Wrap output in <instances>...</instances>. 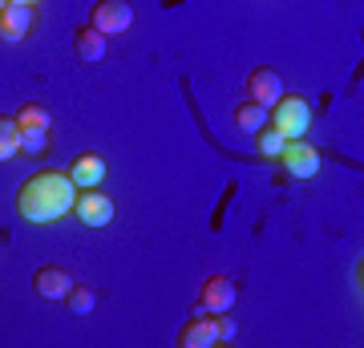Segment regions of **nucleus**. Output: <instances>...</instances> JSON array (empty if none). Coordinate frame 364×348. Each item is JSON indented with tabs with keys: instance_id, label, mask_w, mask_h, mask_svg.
Wrapping results in <instances>:
<instances>
[{
	"instance_id": "obj_1",
	"label": "nucleus",
	"mask_w": 364,
	"mask_h": 348,
	"mask_svg": "<svg viewBox=\"0 0 364 348\" xmlns=\"http://www.w3.org/2000/svg\"><path fill=\"white\" fill-rule=\"evenodd\" d=\"M73 203H77V186H73V179L65 170H37L16 191V215L25 223H33V227L69 219Z\"/></svg>"
},
{
	"instance_id": "obj_2",
	"label": "nucleus",
	"mask_w": 364,
	"mask_h": 348,
	"mask_svg": "<svg viewBox=\"0 0 364 348\" xmlns=\"http://www.w3.org/2000/svg\"><path fill=\"white\" fill-rule=\"evenodd\" d=\"M267 126H275L287 142H291V138H304L308 126H312V102H308L304 93H284V97L267 110Z\"/></svg>"
},
{
	"instance_id": "obj_3",
	"label": "nucleus",
	"mask_w": 364,
	"mask_h": 348,
	"mask_svg": "<svg viewBox=\"0 0 364 348\" xmlns=\"http://www.w3.org/2000/svg\"><path fill=\"white\" fill-rule=\"evenodd\" d=\"M114 199L102 191V186H85V191H77V203H73V215H77L81 227H93V231H102V227H109L114 223Z\"/></svg>"
},
{
	"instance_id": "obj_4",
	"label": "nucleus",
	"mask_w": 364,
	"mask_h": 348,
	"mask_svg": "<svg viewBox=\"0 0 364 348\" xmlns=\"http://www.w3.org/2000/svg\"><path fill=\"white\" fill-rule=\"evenodd\" d=\"M90 25L105 37H122L134 28V4L130 0H97L90 9Z\"/></svg>"
},
{
	"instance_id": "obj_5",
	"label": "nucleus",
	"mask_w": 364,
	"mask_h": 348,
	"mask_svg": "<svg viewBox=\"0 0 364 348\" xmlns=\"http://www.w3.org/2000/svg\"><path fill=\"white\" fill-rule=\"evenodd\" d=\"M275 162H284V170L291 174V179H316V174H320V167H324L320 150H316V146H308L304 138L284 142V150H279V158H275Z\"/></svg>"
},
{
	"instance_id": "obj_6",
	"label": "nucleus",
	"mask_w": 364,
	"mask_h": 348,
	"mask_svg": "<svg viewBox=\"0 0 364 348\" xmlns=\"http://www.w3.org/2000/svg\"><path fill=\"white\" fill-rule=\"evenodd\" d=\"M247 97L251 102H259L263 110H272V105L284 97V78H279L275 69H267V65L251 69L247 73Z\"/></svg>"
},
{
	"instance_id": "obj_7",
	"label": "nucleus",
	"mask_w": 364,
	"mask_h": 348,
	"mask_svg": "<svg viewBox=\"0 0 364 348\" xmlns=\"http://www.w3.org/2000/svg\"><path fill=\"white\" fill-rule=\"evenodd\" d=\"M37 28V9L33 4H4L0 9V37L4 41H25Z\"/></svg>"
},
{
	"instance_id": "obj_8",
	"label": "nucleus",
	"mask_w": 364,
	"mask_h": 348,
	"mask_svg": "<svg viewBox=\"0 0 364 348\" xmlns=\"http://www.w3.org/2000/svg\"><path fill=\"white\" fill-rule=\"evenodd\" d=\"M235 284L227 280V275H210L207 284H203V292H198V312H231L235 308Z\"/></svg>"
},
{
	"instance_id": "obj_9",
	"label": "nucleus",
	"mask_w": 364,
	"mask_h": 348,
	"mask_svg": "<svg viewBox=\"0 0 364 348\" xmlns=\"http://www.w3.org/2000/svg\"><path fill=\"white\" fill-rule=\"evenodd\" d=\"M65 174L73 179L77 191H85V186H102V182H105V158L93 154V150H85V154H77L73 162H69Z\"/></svg>"
},
{
	"instance_id": "obj_10",
	"label": "nucleus",
	"mask_w": 364,
	"mask_h": 348,
	"mask_svg": "<svg viewBox=\"0 0 364 348\" xmlns=\"http://www.w3.org/2000/svg\"><path fill=\"white\" fill-rule=\"evenodd\" d=\"M178 344L182 348H210V344H219L215 324H210V312H191V320L178 328Z\"/></svg>"
},
{
	"instance_id": "obj_11",
	"label": "nucleus",
	"mask_w": 364,
	"mask_h": 348,
	"mask_svg": "<svg viewBox=\"0 0 364 348\" xmlns=\"http://www.w3.org/2000/svg\"><path fill=\"white\" fill-rule=\"evenodd\" d=\"M69 288H73V280H69L65 268H37V275H33V292H37L41 300H61L65 304Z\"/></svg>"
},
{
	"instance_id": "obj_12",
	"label": "nucleus",
	"mask_w": 364,
	"mask_h": 348,
	"mask_svg": "<svg viewBox=\"0 0 364 348\" xmlns=\"http://www.w3.org/2000/svg\"><path fill=\"white\" fill-rule=\"evenodd\" d=\"M105 33H97L93 25H81L73 28V53H77L81 61H102L105 57Z\"/></svg>"
},
{
	"instance_id": "obj_13",
	"label": "nucleus",
	"mask_w": 364,
	"mask_h": 348,
	"mask_svg": "<svg viewBox=\"0 0 364 348\" xmlns=\"http://www.w3.org/2000/svg\"><path fill=\"white\" fill-rule=\"evenodd\" d=\"M13 117H16V126H21V130H49L53 126V114L41 102H25Z\"/></svg>"
},
{
	"instance_id": "obj_14",
	"label": "nucleus",
	"mask_w": 364,
	"mask_h": 348,
	"mask_svg": "<svg viewBox=\"0 0 364 348\" xmlns=\"http://www.w3.org/2000/svg\"><path fill=\"white\" fill-rule=\"evenodd\" d=\"M16 154H21V126H16V117L0 114V162H9Z\"/></svg>"
},
{
	"instance_id": "obj_15",
	"label": "nucleus",
	"mask_w": 364,
	"mask_h": 348,
	"mask_svg": "<svg viewBox=\"0 0 364 348\" xmlns=\"http://www.w3.org/2000/svg\"><path fill=\"white\" fill-rule=\"evenodd\" d=\"M235 126L247 130V134H255L259 126H267V110H263L259 102H251V97H247V102L235 110Z\"/></svg>"
},
{
	"instance_id": "obj_16",
	"label": "nucleus",
	"mask_w": 364,
	"mask_h": 348,
	"mask_svg": "<svg viewBox=\"0 0 364 348\" xmlns=\"http://www.w3.org/2000/svg\"><path fill=\"white\" fill-rule=\"evenodd\" d=\"M65 304H69V312H73V316H90V312L97 308V292H93V288L73 284V288H69V296H65Z\"/></svg>"
},
{
	"instance_id": "obj_17",
	"label": "nucleus",
	"mask_w": 364,
	"mask_h": 348,
	"mask_svg": "<svg viewBox=\"0 0 364 348\" xmlns=\"http://www.w3.org/2000/svg\"><path fill=\"white\" fill-rule=\"evenodd\" d=\"M284 134H279V130L275 126H259L255 130V146H259V154L263 158H279V150H284Z\"/></svg>"
},
{
	"instance_id": "obj_18",
	"label": "nucleus",
	"mask_w": 364,
	"mask_h": 348,
	"mask_svg": "<svg viewBox=\"0 0 364 348\" xmlns=\"http://www.w3.org/2000/svg\"><path fill=\"white\" fill-rule=\"evenodd\" d=\"M21 150L25 154H49V130H21Z\"/></svg>"
},
{
	"instance_id": "obj_19",
	"label": "nucleus",
	"mask_w": 364,
	"mask_h": 348,
	"mask_svg": "<svg viewBox=\"0 0 364 348\" xmlns=\"http://www.w3.org/2000/svg\"><path fill=\"white\" fill-rule=\"evenodd\" d=\"M210 324H215V336L223 340H235V332H239V320H235L231 312H210Z\"/></svg>"
},
{
	"instance_id": "obj_20",
	"label": "nucleus",
	"mask_w": 364,
	"mask_h": 348,
	"mask_svg": "<svg viewBox=\"0 0 364 348\" xmlns=\"http://www.w3.org/2000/svg\"><path fill=\"white\" fill-rule=\"evenodd\" d=\"M4 4H33V9H37L41 0H4Z\"/></svg>"
},
{
	"instance_id": "obj_21",
	"label": "nucleus",
	"mask_w": 364,
	"mask_h": 348,
	"mask_svg": "<svg viewBox=\"0 0 364 348\" xmlns=\"http://www.w3.org/2000/svg\"><path fill=\"white\" fill-rule=\"evenodd\" d=\"M0 9H4V0H0Z\"/></svg>"
}]
</instances>
